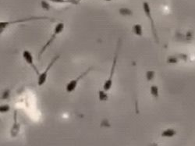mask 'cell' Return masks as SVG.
Segmentation results:
<instances>
[{
    "label": "cell",
    "instance_id": "cell-13",
    "mask_svg": "<svg viewBox=\"0 0 195 146\" xmlns=\"http://www.w3.org/2000/svg\"><path fill=\"white\" fill-rule=\"evenodd\" d=\"M119 12L122 16H131V15H133V12L128 8H120L119 10Z\"/></svg>",
    "mask_w": 195,
    "mask_h": 146
},
{
    "label": "cell",
    "instance_id": "cell-1",
    "mask_svg": "<svg viewBox=\"0 0 195 146\" xmlns=\"http://www.w3.org/2000/svg\"><path fill=\"white\" fill-rule=\"evenodd\" d=\"M49 20L51 21H55L54 19H51L50 17H30L24 18V19H18L16 20H9V21H1L0 22V33L2 34L8 27L15 24H20V23H25V22L32 21V20Z\"/></svg>",
    "mask_w": 195,
    "mask_h": 146
},
{
    "label": "cell",
    "instance_id": "cell-6",
    "mask_svg": "<svg viewBox=\"0 0 195 146\" xmlns=\"http://www.w3.org/2000/svg\"><path fill=\"white\" fill-rule=\"evenodd\" d=\"M93 68L92 67H89L86 71H84L83 73H82L81 75H79L78 77H76L75 79L71 80L67 84V86H66V90L68 93H71L76 88V87H77V84H78L79 81H81L83 77H85L86 75L88 74V73L90 71V70H92Z\"/></svg>",
    "mask_w": 195,
    "mask_h": 146
},
{
    "label": "cell",
    "instance_id": "cell-17",
    "mask_svg": "<svg viewBox=\"0 0 195 146\" xmlns=\"http://www.w3.org/2000/svg\"><path fill=\"white\" fill-rule=\"evenodd\" d=\"M41 6L43 10H47V11L50 10V5H49V4L47 3V1H45V0H42V1L41 2Z\"/></svg>",
    "mask_w": 195,
    "mask_h": 146
},
{
    "label": "cell",
    "instance_id": "cell-19",
    "mask_svg": "<svg viewBox=\"0 0 195 146\" xmlns=\"http://www.w3.org/2000/svg\"><path fill=\"white\" fill-rule=\"evenodd\" d=\"M9 97H10V90L7 89V90H6V91L3 92V96H2V98H3V99H7Z\"/></svg>",
    "mask_w": 195,
    "mask_h": 146
},
{
    "label": "cell",
    "instance_id": "cell-21",
    "mask_svg": "<svg viewBox=\"0 0 195 146\" xmlns=\"http://www.w3.org/2000/svg\"><path fill=\"white\" fill-rule=\"evenodd\" d=\"M105 1H108V2H109V1H112V0H105Z\"/></svg>",
    "mask_w": 195,
    "mask_h": 146
},
{
    "label": "cell",
    "instance_id": "cell-14",
    "mask_svg": "<svg viewBox=\"0 0 195 146\" xmlns=\"http://www.w3.org/2000/svg\"><path fill=\"white\" fill-rule=\"evenodd\" d=\"M98 98L100 101H107L109 98V95L106 93L105 91H98Z\"/></svg>",
    "mask_w": 195,
    "mask_h": 146
},
{
    "label": "cell",
    "instance_id": "cell-8",
    "mask_svg": "<svg viewBox=\"0 0 195 146\" xmlns=\"http://www.w3.org/2000/svg\"><path fill=\"white\" fill-rule=\"evenodd\" d=\"M20 124H18V121H17V111L14 110V113H13V124L12 129L10 131L11 136H17L20 131Z\"/></svg>",
    "mask_w": 195,
    "mask_h": 146
},
{
    "label": "cell",
    "instance_id": "cell-5",
    "mask_svg": "<svg viewBox=\"0 0 195 146\" xmlns=\"http://www.w3.org/2000/svg\"><path fill=\"white\" fill-rule=\"evenodd\" d=\"M143 10H144L146 17H148L149 20H150L151 27H152V34L154 38H155V40L157 41V42H159V39H158L156 29H155V22H154V20H153L152 17V11H151L150 6H149V3H148V2H144V3H143Z\"/></svg>",
    "mask_w": 195,
    "mask_h": 146
},
{
    "label": "cell",
    "instance_id": "cell-7",
    "mask_svg": "<svg viewBox=\"0 0 195 146\" xmlns=\"http://www.w3.org/2000/svg\"><path fill=\"white\" fill-rule=\"evenodd\" d=\"M22 55H23V58H24V60L26 61L28 65H30L31 67H32V69L34 70V72H35L36 74L38 75L40 74V73L38 71V68L36 67L35 64H34V62L33 55H32L31 52L28 50H24V52L22 53Z\"/></svg>",
    "mask_w": 195,
    "mask_h": 146
},
{
    "label": "cell",
    "instance_id": "cell-2",
    "mask_svg": "<svg viewBox=\"0 0 195 146\" xmlns=\"http://www.w3.org/2000/svg\"><path fill=\"white\" fill-rule=\"evenodd\" d=\"M119 46H120V41H119L117 42L116 48V53H115L113 61H112V67H111V70H110L109 76L108 77V79L104 82V84H103V90L105 91H109L112 86V78H113V75H114L115 69H116V67L117 59H118V56H119Z\"/></svg>",
    "mask_w": 195,
    "mask_h": 146
},
{
    "label": "cell",
    "instance_id": "cell-15",
    "mask_svg": "<svg viewBox=\"0 0 195 146\" xmlns=\"http://www.w3.org/2000/svg\"><path fill=\"white\" fill-rule=\"evenodd\" d=\"M179 62V59L176 55H170L167 58L166 62L169 64H174V63H177Z\"/></svg>",
    "mask_w": 195,
    "mask_h": 146
},
{
    "label": "cell",
    "instance_id": "cell-16",
    "mask_svg": "<svg viewBox=\"0 0 195 146\" xmlns=\"http://www.w3.org/2000/svg\"><path fill=\"white\" fill-rule=\"evenodd\" d=\"M155 73L154 70H148L146 72V78L148 80V81H151L155 78Z\"/></svg>",
    "mask_w": 195,
    "mask_h": 146
},
{
    "label": "cell",
    "instance_id": "cell-20",
    "mask_svg": "<svg viewBox=\"0 0 195 146\" xmlns=\"http://www.w3.org/2000/svg\"><path fill=\"white\" fill-rule=\"evenodd\" d=\"M150 146H159V145H158V144H156V143H152V144H151Z\"/></svg>",
    "mask_w": 195,
    "mask_h": 146
},
{
    "label": "cell",
    "instance_id": "cell-10",
    "mask_svg": "<svg viewBox=\"0 0 195 146\" xmlns=\"http://www.w3.org/2000/svg\"><path fill=\"white\" fill-rule=\"evenodd\" d=\"M132 31L135 35L138 36V37H141L143 35L142 26L140 24H134L132 27Z\"/></svg>",
    "mask_w": 195,
    "mask_h": 146
},
{
    "label": "cell",
    "instance_id": "cell-9",
    "mask_svg": "<svg viewBox=\"0 0 195 146\" xmlns=\"http://www.w3.org/2000/svg\"><path fill=\"white\" fill-rule=\"evenodd\" d=\"M176 134V130L173 129V128H168V129L164 130L161 133V136L162 138H173Z\"/></svg>",
    "mask_w": 195,
    "mask_h": 146
},
{
    "label": "cell",
    "instance_id": "cell-3",
    "mask_svg": "<svg viewBox=\"0 0 195 146\" xmlns=\"http://www.w3.org/2000/svg\"><path fill=\"white\" fill-rule=\"evenodd\" d=\"M63 29H64V24L62 23V22H61V23H58V24L55 25L54 31H53V34H52V36H51V38L48 39V41H47V42L43 46L42 48H41L40 52L38 53V60H40L41 58V55H42L43 53H45V50L54 42L57 35H59V34L62 33Z\"/></svg>",
    "mask_w": 195,
    "mask_h": 146
},
{
    "label": "cell",
    "instance_id": "cell-12",
    "mask_svg": "<svg viewBox=\"0 0 195 146\" xmlns=\"http://www.w3.org/2000/svg\"><path fill=\"white\" fill-rule=\"evenodd\" d=\"M51 2L55 3H72V4H78V0H49Z\"/></svg>",
    "mask_w": 195,
    "mask_h": 146
},
{
    "label": "cell",
    "instance_id": "cell-11",
    "mask_svg": "<svg viewBox=\"0 0 195 146\" xmlns=\"http://www.w3.org/2000/svg\"><path fill=\"white\" fill-rule=\"evenodd\" d=\"M150 92L151 95L155 98H159V87L157 85H152L150 88Z\"/></svg>",
    "mask_w": 195,
    "mask_h": 146
},
{
    "label": "cell",
    "instance_id": "cell-18",
    "mask_svg": "<svg viewBox=\"0 0 195 146\" xmlns=\"http://www.w3.org/2000/svg\"><path fill=\"white\" fill-rule=\"evenodd\" d=\"M10 110V106L9 105H2L0 106V112L3 113H7Z\"/></svg>",
    "mask_w": 195,
    "mask_h": 146
},
{
    "label": "cell",
    "instance_id": "cell-4",
    "mask_svg": "<svg viewBox=\"0 0 195 146\" xmlns=\"http://www.w3.org/2000/svg\"><path fill=\"white\" fill-rule=\"evenodd\" d=\"M60 55H56L55 56L53 57V59L51 60V62H49V64L48 65V67H46V69L41 73L40 74L38 75V86H42L43 84H45L46 81H47V77H48V71L50 70V69L53 67V65L55 64V62L57 61L59 59H60Z\"/></svg>",
    "mask_w": 195,
    "mask_h": 146
}]
</instances>
